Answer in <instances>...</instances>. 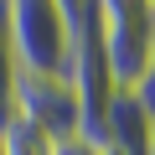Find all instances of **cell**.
<instances>
[{"instance_id": "6da1fadb", "label": "cell", "mask_w": 155, "mask_h": 155, "mask_svg": "<svg viewBox=\"0 0 155 155\" xmlns=\"http://www.w3.org/2000/svg\"><path fill=\"white\" fill-rule=\"evenodd\" d=\"M98 52L114 93L140 88L155 67V0H98Z\"/></svg>"}, {"instance_id": "7a4b0ae2", "label": "cell", "mask_w": 155, "mask_h": 155, "mask_svg": "<svg viewBox=\"0 0 155 155\" xmlns=\"http://www.w3.org/2000/svg\"><path fill=\"white\" fill-rule=\"evenodd\" d=\"M5 36L21 78H67L72 31L62 0H11L5 5Z\"/></svg>"}, {"instance_id": "3957f363", "label": "cell", "mask_w": 155, "mask_h": 155, "mask_svg": "<svg viewBox=\"0 0 155 155\" xmlns=\"http://www.w3.org/2000/svg\"><path fill=\"white\" fill-rule=\"evenodd\" d=\"M11 119L31 124L52 145L83 134V104H78L67 78H21L16 72V109H11Z\"/></svg>"}, {"instance_id": "277c9868", "label": "cell", "mask_w": 155, "mask_h": 155, "mask_svg": "<svg viewBox=\"0 0 155 155\" xmlns=\"http://www.w3.org/2000/svg\"><path fill=\"white\" fill-rule=\"evenodd\" d=\"M150 140H155V124L145 119L134 93H114L109 114H104V129H98V145L119 150V155H150Z\"/></svg>"}, {"instance_id": "5b68a950", "label": "cell", "mask_w": 155, "mask_h": 155, "mask_svg": "<svg viewBox=\"0 0 155 155\" xmlns=\"http://www.w3.org/2000/svg\"><path fill=\"white\" fill-rule=\"evenodd\" d=\"M11 109H16V57L5 36V5H0V129L11 124Z\"/></svg>"}, {"instance_id": "8992f818", "label": "cell", "mask_w": 155, "mask_h": 155, "mask_svg": "<svg viewBox=\"0 0 155 155\" xmlns=\"http://www.w3.org/2000/svg\"><path fill=\"white\" fill-rule=\"evenodd\" d=\"M0 155H52V140H41L31 124L11 119L5 129H0Z\"/></svg>"}, {"instance_id": "52a82bcc", "label": "cell", "mask_w": 155, "mask_h": 155, "mask_svg": "<svg viewBox=\"0 0 155 155\" xmlns=\"http://www.w3.org/2000/svg\"><path fill=\"white\" fill-rule=\"evenodd\" d=\"M52 155H104V145H98V140H88V134H72V140H57V145H52Z\"/></svg>"}, {"instance_id": "ba28073f", "label": "cell", "mask_w": 155, "mask_h": 155, "mask_svg": "<svg viewBox=\"0 0 155 155\" xmlns=\"http://www.w3.org/2000/svg\"><path fill=\"white\" fill-rule=\"evenodd\" d=\"M150 155H155V140H150Z\"/></svg>"}, {"instance_id": "9c48e42d", "label": "cell", "mask_w": 155, "mask_h": 155, "mask_svg": "<svg viewBox=\"0 0 155 155\" xmlns=\"http://www.w3.org/2000/svg\"><path fill=\"white\" fill-rule=\"evenodd\" d=\"M104 155H119V150H104Z\"/></svg>"}]
</instances>
